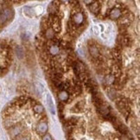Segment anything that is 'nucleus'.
I'll return each mask as SVG.
<instances>
[{
	"mask_svg": "<svg viewBox=\"0 0 140 140\" xmlns=\"http://www.w3.org/2000/svg\"><path fill=\"white\" fill-rule=\"evenodd\" d=\"M117 106L125 116H126L129 113L130 105H129V101L127 99H125V98L119 99V100L117 101Z\"/></svg>",
	"mask_w": 140,
	"mask_h": 140,
	"instance_id": "nucleus-1",
	"label": "nucleus"
},
{
	"mask_svg": "<svg viewBox=\"0 0 140 140\" xmlns=\"http://www.w3.org/2000/svg\"><path fill=\"white\" fill-rule=\"evenodd\" d=\"M13 11L9 8L1 10L0 11V26L4 25L8 20H10L13 17Z\"/></svg>",
	"mask_w": 140,
	"mask_h": 140,
	"instance_id": "nucleus-2",
	"label": "nucleus"
},
{
	"mask_svg": "<svg viewBox=\"0 0 140 140\" xmlns=\"http://www.w3.org/2000/svg\"><path fill=\"white\" fill-rule=\"evenodd\" d=\"M74 13H72V15L74 14V16L72 17V20H71L70 23L73 24L74 26H80V24L83 23L84 21V16L81 12H80V11H77V10H74Z\"/></svg>",
	"mask_w": 140,
	"mask_h": 140,
	"instance_id": "nucleus-3",
	"label": "nucleus"
},
{
	"mask_svg": "<svg viewBox=\"0 0 140 140\" xmlns=\"http://www.w3.org/2000/svg\"><path fill=\"white\" fill-rule=\"evenodd\" d=\"M121 16H122V11H121V9H119V8H118V7H115V8H113V9H111L110 13H109V17L113 20L120 18Z\"/></svg>",
	"mask_w": 140,
	"mask_h": 140,
	"instance_id": "nucleus-4",
	"label": "nucleus"
},
{
	"mask_svg": "<svg viewBox=\"0 0 140 140\" xmlns=\"http://www.w3.org/2000/svg\"><path fill=\"white\" fill-rule=\"evenodd\" d=\"M100 8H101V5L99 2L93 1L92 3H91V5H89V10H90V11L92 12V13L95 14V15L99 13Z\"/></svg>",
	"mask_w": 140,
	"mask_h": 140,
	"instance_id": "nucleus-5",
	"label": "nucleus"
},
{
	"mask_svg": "<svg viewBox=\"0 0 140 140\" xmlns=\"http://www.w3.org/2000/svg\"><path fill=\"white\" fill-rule=\"evenodd\" d=\"M89 52H90L91 55H92L94 59H98L99 56H100V54H99V48H97V47L95 46V45L89 46Z\"/></svg>",
	"mask_w": 140,
	"mask_h": 140,
	"instance_id": "nucleus-6",
	"label": "nucleus"
},
{
	"mask_svg": "<svg viewBox=\"0 0 140 140\" xmlns=\"http://www.w3.org/2000/svg\"><path fill=\"white\" fill-rule=\"evenodd\" d=\"M47 104H48V109H49L50 113H51L52 114H54V113H55V109H54L53 99H52V97L50 96V94H47Z\"/></svg>",
	"mask_w": 140,
	"mask_h": 140,
	"instance_id": "nucleus-7",
	"label": "nucleus"
},
{
	"mask_svg": "<svg viewBox=\"0 0 140 140\" xmlns=\"http://www.w3.org/2000/svg\"><path fill=\"white\" fill-rule=\"evenodd\" d=\"M99 111L101 113V115H103L104 117H105L106 115H108L110 113V109H109V106L105 104H102L100 106L98 107Z\"/></svg>",
	"mask_w": 140,
	"mask_h": 140,
	"instance_id": "nucleus-8",
	"label": "nucleus"
},
{
	"mask_svg": "<svg viewBox=\"0 0 140 140\" xmlns=\"http://www.w3.org/2000/svg\"><path fill=\"white\" fill-rule=\"evenodd\" d=\"M48 11L50 15H56V13L59 11L58 5H55V2H52L48 6Z\"/></svg>",
	"mask_w": 140,
	"mask_h": 140,
	"instance_id": "nucleus-9",
	"label": "nucleus"
},
{
	"mask_svg": "<svg viewBox=\"0 0 140 140\" xmlns=\"http://www.w3.org/2000/svg\"><path fill=\"white\" fill-rule=\"evenodd\" d=\"M47 130H48V125L45 123V122H41L37 126V131L39 133H41V134H44V133H46Z\"/></svg>",
	"mask_w": 140,
	"mask_h": 140,
	"instance_id": "nucleus-10",
	"label": "nucleus"
},
{
	"mask_svg": "<svg viewBox=\"0 0 140 140\" xmlns=\"http://www.w3.org/2000/svg\"><path fill=\"white\" fill-rule=\"evenodd\" d=\"M26 102H27V98H26L25 96H21L20 98H18L17 99V101L14 102V105H17V106H22V105H23Z\"/></svg>",
	"mask_w": 140,
	"mask_h": 140,
	"instance_id": "nucleus-11",
	"label": "nucleus"
},
{
	"mask_svg": "<svg viewBox=\"0 0 140 140\" xmlns=\"http://www.w3.org/2000/svg\"><path fill=\"white\" fill-rule=\"evenodd\" d=\"M16 54H17V57L22 60L24 57V51L21 46H17L16 47Z\"/></svg>",
	"mask_w": 140,
	"mask_h": 140,
	"instance_id": "nucleus-12",
	"label": "nucleus"
},
{
	"mask_svg": "<svg viewBox=\"0 0 140 140\" xmlns=\"http://www.w3.org/2000/svg\"><path fill=\"white\" fill-rule=\"evenodd\" d=\"M59 47L56 45V44H54V45H50L49 48H48V52L50 53L53 55H55L59 53Z\"/></svg>",
	"mask_w": 140,
	"mask_h": 140,
	"instance_id": "nucleus-13",
	"label": "nucleus"
},
{
	"mask_svg": "<svg viewBox=\"0 0 140 140\" xmlns=\"http://www.w3.org/2000/svg\"><path fill=\"white\" fill-rule=\"evenodd\" d=\"M68 97H69V95H68V93L67 91H61L59 93V99H60L61 101L68 100Z\"/></svg>",
	"mask_w": 140,
	"mask_h": 140,
	"instance_id": "nucleus-14",
	"label": "nucleus"
},
{
	"mask_svg": "<svg viewBox=\"0 0 140 140\" xmlns=\"http://www.w3.org/2000/svg\"><path fill=\"white\" fill-rule=\"evenodd\" d=\"M45 36H46L47 39L53 40V39H54V31L51 29V28H48V29L46 30Z\"/></svg>",
	"mask_w": 140,
	"mask_h": 140,
	"instance_id": "nucleus-15",
	"label": "nucleus"
},
{
	"mask_svg": "<svg viewBox=\"0 0 140 140\" xmlns=\"http://www.w3.org/2000/svg\"><path fill=\"white\" fill-rule=\"evenodd\" d=\"M118 130H119L123 135H125L128 133V129H127V127L125 126V125H124L123 124H119V125H118Z\"/></svg>",
	"mask_w": 140,
	"mask_h": 140,
	"instance_id": "nucleus-16",
	"label": "nucleus"
},
{
	"mask_svg": "<svg viewBox=\"0 0 140 140\" xmlns=\"http://www.w3.org/2000/svg\"><path fill=\"white\" fill-rule=\"evenodd\" d=\"M113 57H114V59L117 61L118 62H120L121 54H120V51H119V50H118V49L113 50Z\"/></svg>",
	"mask_w": 140,
	"mask_h": 140,
	"instance_id": "nucleus-17",
	"label": "nucleus"
},
{
	"mask_svg": "<svg viewBox=\"0 0 140 140\" xmlns=\"http://www.w3.org/2000/svg\"><path fill=\"white\" fill-rule=\"evenodd\" d=\"M43 111H44V108L42 105H36L34 106V111L36 113H37V114H41V113H43Z\"/></svg>",
	"mask_w": 140,
	"mask_h": 140,
	"instance_id": "nucleus-18",
	"label": "nucleus"
},
{
	"mask_svg": "<svg viewBox=\"0 0 140 140\" xmlns=\"http://www.w3.org/2000/svg\"><path fill=\"white\" fill-rule=\"evenodd\" d=\"M36 93H37L38 95H41L42 93H43L44 88H43V87L42 86L41 83H36Z\"/></svg>",
	"mask_w": 140,
	"mask_h": 140,
	"instance_id": "nucleus-19",
	"label": "nucleus"
},
{
	"mask_svg": "<svg viewBox=\"0 0 140 140\" xmlns=\"http://www.w3.org/2000/svg\"><path fill=\"white\" fill-rule=\"evenodd\" d=\"M115 94H116V92H115L114 89H110V90H109V92H108V95H109V97H110V99H113V95H114V97H115Z\"/></svg>",
	"mask_w": 140,
	"mask_h": 140,
	"instance_id": "nucleus-20",
	"label": "nucleus"
},
{
	"mask_svg": "<svg viewBox=\"0 0 140 140\" xmlns=\"http://www.w3.org/2000/svg\"><path fill=\"white\" fill-rule=\"evenodd\" d=\"M42 140H52V138H51V137H50V135L46 134L43 137H42Z\"/></svg>",
	"mask_w": 140,
	"mask_h": 140,
	"instance_id": "nucleus-21",
	"label": "nucleus"
},
{
	"mask_svg": "<svg viewBox=\"0 0 140 140\" xmlns=\"http://www.w3.org/2000/svg\"><path fill=\"white\" fill-rule=\"evenodd\" d=\"M19 140H30V137H22V138H20Z\"/></svg>",
	"mask_w": 140,
	"mask_h": 140,
	"instance_id": "nucleus-22",
	"label": "nucleus"
}]
</instances>
